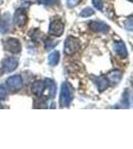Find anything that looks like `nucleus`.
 I'll return each mask as SVG.
<instances>
[{"instance_id":"0eeeda50","label":"nucleus","mask_w":133,"mask_h":149,"mask_svg":"<svg viewBox=\"0 0 133 149\" xmlns=\"http://www.w3.org/2000/svg\"><path fill=\"white\" fill-rule=\"evenodd\" d=\"M88 27L93 32L102 33V34H106L109 31V26L102 21H91L88 23Z\"/></svg>"},{"instance_id":"4468645a","label":"nucleus","mask_w":133,"mask_h":149,"mask_svg":"<svg viewBox=\"0 0 133 149\" xmlns=\"http://www.w3.org/2000/svg\"><path fill=\"white\" fill-rule=\"evenodd\" d=\"M60 62V53L58 51H55L53 53H51L48 57V63H49L50 66L55 67L59 64Z\"/></svg>"},{"instance_id":"6ab92c4d","label":"nucleus","mask_w":133,"mask_h":149,"mask_svg":"<svg viewBox=\"0 0 133 149\" xmlns=\"http://www.w3.org/2000/svg\"><path fill=\"white\" fill-rule=\"evenodd\" d=\"M40 4L43 5H56L60 3V0H38Z\"/></svg>"},{"instance_id":"9d476101","label":"nucleus","mask_w":133,"mask_h":149,"mask_svg":"<svg viewBox=\"0 0 133 149\" xmlns=\"http://www.w3.org/2000/svg\"><path fill=\"white\" fill-rule=\"evenodd\" d=\"M31 92L36 97H40L45 92V81H36L31 86Z\"/></svg>"},{"instance_id":"9b49d317","label":"nucleus","mask_w":133,"mask_h":149,"mask_svg":"<svg viewBox=\"0 0 133 149\" xmlns=\"http://www.w3.org/2000/svg\"><path fill=\"white\" fill-rule=\"evenodd\" d=\"M113 48H114L115 53L122 59H125L128 56V53L126 50V47H125L124 43L121 42V41H118V42H115L114 45H113Z\"/></svg>"},{"instance_id":"f8f14e48","label":"nucleus","mask_w":133,"mask_h":149,"mask_svg":"<svg viewBox=\"0 0 133 149\" xmlns=\"http://www.w3.org/2000/svg\"><path fill=\"white\" fill-rule=\"evenodd\" d=\"M45 88L48 90V95H49V98H54L56 95V92H57V86L56 84L54 83V81L47 79L45 81Z\"/></svg>"},{"instance_id":"f257e3e1","label":"nucleus","mask_w":133,"mask_h":149,"mask_svg":"<svg viewBox=\"0 0 133 149\" xmlns=\"http://www.w3.org/2000/svg\"><path fill=\"white\" fill-rule=\"evenodd\" d=\"M74 97V88L68 81L62 84L61 93H60V105L62 107H68L71 104Z\"/></svg>"},{"instance_id":"6e6552de","label":"nucleus","mask_w":133,"mask_h":149,"mask_svg":"<svg viewBox=\"0 0 133 149\" xmlns=\"http://www.w3.org/2000/svg\"><path fill=\"white\" fill-rule=\"evenodd\" d=\"M18 61L13 57H9L3 60L2 62V68H3L5 73H12L18 67Z\"/></svg>"},{"instance_id":"412c9836","label":"nucleus","mask_w":133,"mask_h":149,"mask_svg":"<svg viewBox=\"0 0 133 149\" xmlns=\"http://www.w3.org/2000/svg\"><path fill=\"white\" fill-rule=\"evenodd\" d=\"M91 1H93V5L94 6V8L100 11L102 10V8H103L102 0H91Z\"/></svg>"},{"instance_id":"5701e85b","label":"nucleus","mask_w":133,"mask_h":149,"mask_svg":"<svg viewBox=\"0 0 133 149\" xmlns=\"http://www.w3.org/2000/svg\"><path fill=\"white\" fill-rule=\"evenodd\" d=\"M129 1H130V2H133V0H129Z\"/></svg>"},{"instance_id":"f03ea898","label":"nucleus","mask_w":133,"mask_h":149,"mask_svg":"<svg viewBox=\"0 0 133 149\" xmlns=\"http://www.w3.org/2000/svg\"><path fill=\"white\" fill-rule=\"evenodd\" d=\"M79 48H81V43H79V40L78 38L69 36L65 41L64 52L68 56H72V55L76 54L79 50Z\"/></svg>"},{"instance_id":"aec40b11","label":"nucleus","mask_w":133,"mask_h":149,"mask_svg":"<svg viewBox=\"0 0 133 149\" xmlns=\"http://www.w3.org/2000/svg\"><path fill=\"white\" fill-rule=\"evenodd\" d=\"M7 95H8V92H7V88L4 86H0V100H6Z\"/></svg>"},{"instance_id":"39448f33","label":"nucleus","mask_w":133,"mask_h":149,"mask_svg":"<svg viewBox=\"0 0 133 149\" xmlns=\"http://www.w3.org/2000/svg\"><path fill=\"white\" fill-rule=\"evenodd\" d=\"M65 30V25L61 20L57 19V20H53L50 23L49 27V33L51 35L56 36V37H60L63 35Z\"/></svg>"},{"instance_id":"1a4fd4ad","label":"nucleus","mask_w":133,"mask_h":149,"mask_svg":"<svg viewBox=\"0 0 133 149\" xmlns=\"http://www.w3.org/2000/svg\"><path fill=\"white\" fill-rule=\"evenodd\" d=\"M91 79L93 80V83L96 85L100 92H103V91H105L106 88H108V86H109V81H108V79L105 78V77H103V76L91 77Z\"/></svg>"},{"instance_id":"a211bd4d","label":"nucleus","mask_w":133,"mask_h":149,"mask_svg":"<svg viewBox=\"0 0 133 149\" xmlns=\"http://www.w3.org/2000/svg\"><path fill=\"white\" fill-rule=\"evenodd\" d=\"M56 45H57V42L55 40L52 39H47L45 41V48L46 50H52Z\"/></svg>"},{"instance_id":"423d86ee","label":"nucleus","mask_w":133,"mask_h":149,"mask_svg":"<svg viewBox=\"0 0 133 149\" xmlns=\"http://www.w3.org/2000/svg\"><path fill=\"white\" fill-rule=\"evenodd\" d=\"M27 13H26L25 9L23 8H19L17 9L14 13V17H13V23L15 24L17 27L21 28L27 23Z\"/></svg>"},{"instance_id":"dca6fc26","label":"nucleus","mask_w":133,"mask_h":149,"mask_svg":"<svg viewBox=\"0 0 133 149\" xmlns=\"http://www.w3.org/2000/svg\"><path fill=\"white\" fill-rule=\"evenodd\" d=\"M94 14V10L93 8H91V7H86V8H84L83 11L81 12V17H84V18H88V17H91V15H93Z\"/></svg>"},{"instance_id":"4be33fe9","label":"nucleus","mask_w":133,"mask_h":149,"mask_svg":"<svg viewBox=\"0 0 133 149\" xmlns=\"http://www.w3.org/2000/svg\"><path fill=\"white\" fill-rule=\"evenodd\" d=\"M81 1V0H67V5L69 6L70 8H72V7H75V6L78 5Z\"/></svg>"},{"instance_id":"20e7f679","label":"nucleus","mask_w":133,"mask_h":149,"mask_svg":"<svg viewBox=\"0 0 133 149\" xmlns=\"http://www.w3.org/2000/svg\"><path fill=\"white\" fill-rule=\"evenodd\" d=\"M4 49L6 51L12 53V54H18L22 50L20 41L16 38H8L5 42H4Z\"/></svg>"},{"instance_id":"7ed1b4c3","label":"nucleus","mask_w":133,"mask_h":149,"mask_svg":"<svg viewBox=\"0 0 133 149\" xmlns=\"http://www.w3.org/2000/svg\"><path fill=\"white\" fill-rule=\"evenodd\" d=\"M7 88L11 92H17L23 88V79L20 74H14L6 80Z\"/></svg>"},{"instance_id":"ddd939ff","label":"nucleus","mask_w":133,"mask_h":149,"mask_svg":"<svg viewBox=\"0 0 133 149\" xmlns=\"http://www.w3.org/2000/svg\"><path fill=\"white\" fill-rule=\"evenodd\" d=\"M122 78V73L118 70H115V71H112L108 74V81H110L111 83L113 84H117L119 83L120 80Z\"/></svg>"},{"instance_id":"2eb2a0df","label":"nucleus","mask_w":133,"mask_h":149,"mask_svg":"<svg viewBox=\"0 0 133 149\" xmlns=\"http://www.w3.org/2000/svg\"><path fill=\"white\" fill-rule=\"evenodd\" d=\"M9 30V19H7V14L2 20H0V33L4 34Z\"/></svg>"},{"instance_id":"f3484780","label":"nucleus","mask_w":133,"mask_h":149,"mask_svg":"<svg viewBox=\"0 0 133 149\" xmlns=\"http://www.w3.org/2000/svg\"><path fill=\"white\" fill-rule=\"evenodd\" d=\"M124 28L129 32H133V16L128 17L124 22Z\"/></svg>"}]
</instances>
